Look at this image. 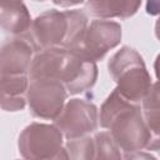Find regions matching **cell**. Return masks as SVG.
<instances>
[{
  "instance_id": "52a82bcc",
  "label": "cell",
  "mask_w": 160,
  "mask_h": 160,
  "mask_svg": "<svg viewBox=\"0 0 160 160\" xmlns=\"http://www.w3.org/2000/svg\"><path fill=\"white\" fill-rule=\"evenodd\" d=\"M68 90L61 81L51 79H31L26 100L32 116L45 120H55L61 112Z\"/></svg>"
},
{
  "instance_id": "d6986e66",
  "label": "cell",
  "mask_w": 160,
  "mask_h": 160,
  "mask_svg": "<svg viewBox=\"0 0 160 160\" xmlns=\"http://www.w3.org/2000/svg\"><path fill=\"white\" fill-rule=\"evenodd\" d=\"M55 5H59L61 8H70L74 5H79L81 4L84 0H51Z\"/></svg>"
},
{
  "instance_id": "5b68a950",
  "label": "cell",
  "mask_w": 160,
  "mask_h": 160,
  "mask_svg": "<svg viewBox=\"0 0 160 160\" xmlns=\"http://www.w3.org/2000/svg\"><path fill=\"white\" fill-rule=\"evenodd\" d=\"M62 138L55 124L31 122L19 135V152L25 159H69Z\"/></svg>"
},
{
  "instance_id": "277c9868",
  "label": "cell",
  "mask_w": 160,
  "mask_h": 160,
  "mask_svg": "<svg viewBox=\"0 0 160 160\" xmlns=\"http://www.w3.org/2000/svg\"><path fill=\"white\" fill-rule=\"evenodd\" d=\"M108 69L122 98L134 104L142 102L152 82L145 62L136 50L122 46L111 56Z\"/></svg>"
},
{
  "instance_id": "ba28073f",
  "label": "cell",
  "mask_w": 160,
  "mask_h": 160,
  "mask_svg": "<svg viewBox=\"0 0 160 160\" xmlns=\"http://www.w3.org/2000/svg\"><path fill=\"white\" fill-rule=\"evenodd\" d=\"M99 112L95 104L85 99H70L65 102L54 124L61 130L66 140L85 136L96 130Z\"/></svg>"
},
{
  "instance_id": "4fadbf2b",
  "label": "cell",
  "mask_w": 160,
  "mask_h": 160,
  "mask_svg": "<svg viewBox=\"0 0 160 160\" xmlns=\"http://www.w3.org/2000/svg\"><path fill=\"white\" fill-rule=\"evenodd\" d=\"M95 159H121L120 148L110 131H100L95 135Z\"/></svg>"
},
{
  "instance_id": "7402d4cb",
  "label": "cell",
  "mask_w": 160,
  "mask_h": 160,
  "mask_svg": "<svg viewBox=\"0 0 160 160\" xmlns=\"http://www.w3.org/2000/svg\"><path fill=\"white\" fill-rule=\"evenodd\" d=\"M35 1H44V0H35Z\"/></svg>"
},
{
  "instance_id": "ac0fdd59",
  "label": "cell",
  "mask_w": 160,
  "mask_h": 160,
  "mask_svg": "<svg viewBox=\"0 0 160 160\" xmlns=\"http://www.w3.org/2000/svg\"><path fill=\"white\" fill-rule=\"evenodd\" d=\"M146 12L151 16L160 15V0H146Z\"/></svg>"
},
{
  "instance_id": "9c48e42d",
  "label": "cell",
  "mask_w": 160,
  "mask_h": 160,
  "mask_svg": "<svg viewBox=\"0 0 160 160\" xmlns=\"http://www.w3.org/2000/svg\"><path fill=\"white\" fill-rule=\"evenodd\" d=\"M34 44L25 38H14L1 48V74H26L34 59Z\"/></svg>"
},
{
  "instance_id": "7a4b0ae2",
  "label": "cell",
  "mask_w": 160,
  "mask_h": 160,
  "mask_svg": "<svg viewBox=\"0 0 160 160\" xmlns=\"http://www.w3.org/2000/svg\"><path fill=\"white\" fill-rule=\"evenodd\" d=\"M99 120L125 155L146 149L150 135L141 106L122 98L116 88L102 102Z\"/></svg>"
},
{
  "instance_id": "2e32d148",
  "label": "cell",
  "mask_w": 160,
  "mask_h": 160,
  "mask_svg": "<svg viewBox=\"0 0 160 160\" xmlns=\"http://www.w3.org/2000/svg\"><path fill=\"white\" fill-rule=\"evenodd\" d=\"M141 104L144 110H160V80L151 85Z\"/></svg>"
},
{
  "instance_id": "5bb4252c",
  "label": "cell",
  "mask_w": 160,
  "mask_h": 160,
  "mask_svg": "<svg viewBox=\"0 0 160 160\" xmlns=\"http://www.w3.org/2000/svg\"><path fill=\"white\" fill-rule=\"evenodd\" d=\"M29 88L26 74H1V96H24Z\"/></svg>"
},
{
  "instance_id": "7c38bea8",
  "label": "cell",
  "mask_w": 160,
  "mask_h": 160,
  "mask_svg": "<svg viewBox=\"0 0 160 160\" xmlns=\"http://www.w3.org/2000/svg\"><path fill=\"white\" fill-rule=\"evenodd\" d=\"M66 152L70 159L90 160L95 159V140L88 135L76 139H69L65 145Z\"/></svg>"
},
{
  "instance_id": "9a60e30c",
  "label": "cell",
  "mask_w": 160,
  "mask_h": 160,
  "mask_svg": "<svg viewBox=\"0 0 160 160\" xmlns=\"http://www.w3.org/2000/svg\"><path fill=\"white\" fill-rule=\"evenodd\" d=\"M144 119L150 135L146 150L160 151V110H144Z\"/></svg>"
},
{
  "instance_id": "8992f818",
  "label": "cell",
  "mask_w": 160,
  "mask_h": 160,
  "mask_svg": "<svg viewBox=\"0 0 160 160\" xmlns=\"http://www.w3.org/2000/svg\"><path fill=\"white\" fill-rule=\"evenodd\" d=\"M121 41V26L110 20H94L84 31L66 48L71 52L91 60L99 61Z\"/></svg>"
},
{
  "instance_id": "6da1fadb",
  "label": "cell",
  "mask_w": 160,
  "mask_h": 160,
  "mask_svg": "<svg viewBox=\"0 0 160 160\" xmlns=\"http://www.w3.org/2000/svg\"><path fill=\"white\" fill-rule=\"evenodd\" d=\"M30 79H51L61 81L70 95L90 90L98 79L95 61L84 59L66 48L40 50L31 62Z\"/></svg>"
},
{
  "instance_id": "ffe728a7",
  "label": "cell",
  "mask_w": 160,
  "mask_h": 160,
  "mask_svg": "<svg viewBox=\"0 0 160 160\" xmlns=\"http://www.w3.org/2000/svg\"><path fill=\"white\" fill-rule=\"evenodd\" d=\"M154 69H155V74H156V78L160 80V54L156 56L155 59V62H154Z\"/></svg>"
},
{
  "instance_id": "30bf717a",
  "label": "cell",
  "mask_w": 160,
  "mask_h": 160,
  "mask_svg": "<svg viewBox=\"0 0 160 160\" xmlns=\"http://www.w3.org/2000/svg\"><path fill=\"white\" fill-rule=\"evenodd\" d=\"M0 24L11 35H22L31 29L32 20L22 0H0Z\"/></svg>"
},
{
  "instance_id": "44dd1931",
  "label": "cell",
  "mask_w": 160,
  "mask_h": 160,
  "mask_svg": "<svg viewBox=\"0 0 160 160\" xmlns=\"http://www.w3.org/2000/svg\"><path fill=\"white\" fill-rule=\"evenodd\" d=\"M155 35L160 40V18L156 20V24H155Z\"/></svg>"
},
{
  "instance_id": "e0dca14e",
  "label": "cell",
  "mask_w": 160,
  "mask_h": 160,
  "mask_svg": "<svg viewBox=\"0 0 160 160\" xmlns=\"http://www.w3.org/2000/svg\"><path fill=\"white\" fill-rule=\"evenodd\" d=\"M1 109L5 111H19L26 105L24 96H1Z\"/></svg>"
},
{
  "instance_id": "3957f363",
  "label": "cell",
  "mask_w": 160,
  "mask_h": 160,
  "mask_svg": "<svg viewBox=\"0 0 160 160\" xmlns=\"http://www.w3.org/2000/svg\"><path fill=\"white\" fill-rule=\"evenodd\" d=\"M88 26V18L80 10H48L32 20L31 36L35 49L69 48Z\"/></svg>"
},
{
  "instance_id": "8fae6325",
  "label": "cell",
  "mask_w": 160,
  "mask_h": 160,
  "mask_svg": "<svg viewBox=\"0 0 160 160\" xmlns=\"http://www.w3.org/2000/svg\"><path fill=\"white\" fill-rule=\"evenodd\" d=\"M141 0H88L86 11L99 19H126L136 14Z\"/></svg>"
}]
</instances>
